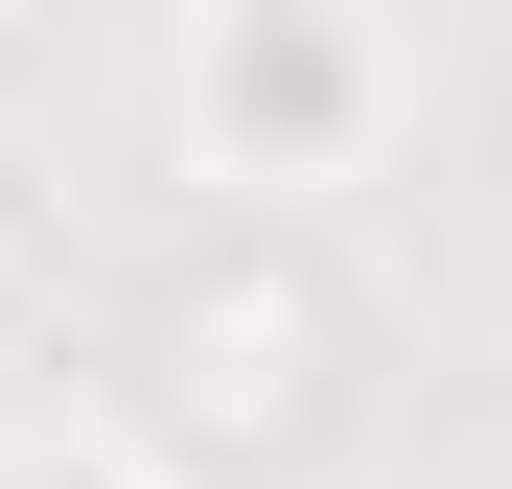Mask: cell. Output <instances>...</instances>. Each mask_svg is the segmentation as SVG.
<instances>
[{
	"mask_svg": "<svg viewBox=\"0 0 512 489\" xmlns=\"http://www.w3.org/2000/svg\"><path fill=\"white\" fill-rule=\"evenodd\" d=\"M24 280H47V233H24V163H0V326H24Z\"/></svg>",
	"mask_w": 512,
	"mask_h": 489,
	"instance_id": "cell-2",
	"label": "cell"
},
{
	"mask_svg": "<svg viewBox=\"0 0 512 489\" xmlns=\"http://www.w3.org/2000/svg\"><path fill=\"white\" fill-rule=\"evenodd\" d=\"M140 420L187 466H303L350 420V303H326L280 233H210V257L140 303Z\"/></svg>",
	"mask_w": 512,
	"mask_h": 489,
	"instance_id": "cell-1",
	"label": "cell"
}]
</instances>
